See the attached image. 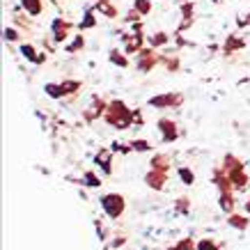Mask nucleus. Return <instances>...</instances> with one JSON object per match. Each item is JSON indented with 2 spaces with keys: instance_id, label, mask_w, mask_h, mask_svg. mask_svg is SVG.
I'll list each match as a JSON object with an SVG mask.
<instances>
[{
  "instance_id": "27",
  "label": "nucleus",
  "mask_w": 250,
  "mask_h": 250,
  "mask_svg": "<svg viewBox=\"0 0 250 250\" xmlns=\"http://www.w3.org/2000/svg\"><path fill=\"white\" fill-rule=\"evenodd\" d=\"M94 25H97V19H94V14H92V12H87V14L83 16V21H81V28H94Z\"/></svg>"
},
{
  "instance_id": "14",
  "label": "nucleus",
  "mask_w": 250,
  "mask_h": 250,
  "mask_svg": "<svg viewBox=\"0 0 250 250\" xmlns=\"http://www.w3.org/2000/svg\"><path fill=\"white\" fill-rule=\"evenodd\" d=\"M167 163H170V159H167L166 154H156L152 159V167L154 170H161V172H167V167H170Z\"/></svg>"
},
{
  "instance_id": "24",
  "label": "nucleus",
  "mask_w": 250,
  "mask_h": 250,
  "mask_svg": "<svg viewBox=\"0 0 250 250\" xmlns=\"http://www.w3.org/2000/svg\"><path fill=\"white\" fill-rule=\"evenodd\" d=\"M174 209H177V213H188L190 200L188 197H179V200H177V205H174Z\"/></svg>"
},
{
  "instance_id": "30",
  "label": "nucleus",
  "mask_w": 250,
  "mask_h": 250,
  "mask_svg": "<svg viewBox=\"0 0 250 250\" xmlns=\"http://www.w3.org/2000/svg\"><path fill=\"white\" fill-rule=\"evenodd\" d=\"M246 211H248V216H250V200L246 202Z\"/></svg>"
},
{
  "instance_id": "19",
  "label": "nucleus",
  "mask_w": 250,
  "mask_h": 250,
  "mask_svg": "<svg viewBox=\"0 0 250 250\" xmlns=\"http://www.w3.org/2000/svg\"><path fill=\"white\" fill-rule=\"evenodd\" d=\"M246 46V42L239 37H229L228 44H225V53H232V51H236V48H243Z\"/></svg>"
},
{
  "instance_id": "11",
  "label": "nucleus",
  "mask_w": 250,
  "mask_h": 250,
  "mask_svg": "<svg viewBox=\"0 0 250 250\" xmlns=\"http://www.w3.org/2000/svg\"><path fill=\"white\" fill-rule=\"evenodd\" d=\"M21 53L28 58L30 62H35V64H42V62H46V55H42V53H37V48L35 46H30V44H23L21 46Z\"/></svg>"
},
{
  "instance_id": "4",
  "label": "nucleus",
  "mask_w": 250,
  "mask_h": 250,
  "mask_svg": "<svg viewBox=\"0 0 250 250\" xmlns=\"http://www.w3.org/2000/svg\"><path fill=\"white\" fill-rule=\"evenodd\" d=\"M159 131L163 133V143H174L179 138V131H177V124L167 117H161L159 120Z\"/></svg>"
},
{
  "instance_id": "3",
  "label": "nucleus",
  "mask_w": 250,
  "mask_h": 250,
  "mask_svg": "<svg viewBox=\"0 0 250 250\" xmlns=\"http://www.w3.org/2000/svg\"><path fill=\"white\" fill-rule=\"evenodd\" d=\"M161 58L156 55V51H152V48H143L140 51V55H138V71H143V74H149L154 67H156V62H159Z\"/></svg>"
},
{
  "instance_id": "22",
  "label": "nucleus",
  "mask_w": 250,
  "mask_h": 250,
  "mask_svg": "<svg viewBox=\"0 0 250 250\" xmlns=\"http://www.w3.org/2000/svg\"><path fill=\"white\" fill-rule=\"evenodd\" d=\"M167 35L166 32H156V35H152V39H149V44L154 46V48H159V46H163V44H167Z\"/></svg>"
},
{
  "instance_id": "31",
  "label": "nucleus",
  "mask_w": 250,
  "mask_h": 250,
  "mask_svg": "<svg viewBox=\"0 0 250 250\" xmlns=\"http://www.w3.org/2000/svg\"><path fill=\"white\" fill-rule=\"evenodd\" d=\"M167 250H179V248H177V246H174V248H167Z\"/></svg>"
},
{
  "instance_id": "8",
  "label": "nucleus",
  "mask_w": 250,
  "mask_h": 250,
  "mask_svg": "<svg viewBox=\"0 0 250 250\" xmlns=\"http://www.w3.org/2000/svg\"><path fill=\"white\" fill-rule=\"evenodd\" d=\"M145 182L149 184V188H154V190H161L163 186H166V182H167V172H161V170H149L147 172V177H145Z\"/></svg>"
},
{
  "instance_id": "25",
  "label": "nucleus",
  "mask_w": 250,
  "mask_h": 250,
  "mask_svg": "<svg viewBox=\"0 0 250 250\" xmlns=\"http://www.w3.org/2000/svg\"><path fill=\"white\" fill-rule=\"evenodd\" d=\"M136 9L143 16H147L149 12H152V2H149V0H136Z\"/></svg>"
},
{
  "instance_id": "5",
  "label": "nucleus",
  "mask_w": 250,
  "mask_h": 250,
  "mask_svg": "<svg viewBox=\"0 0 250 250\" xmlns=\"http://www.w3.org/2000/svg\"><path fill=\"white\" fill-rule=\"evenodd\" d=\"M179 104H182V97H179V94H172V92L149 99V106H154V108H170V106H179Z\"/></svg>"
},
{
  "instance_id": "21",
  "label": "nucleus",
  "mask_w": 250,
  "mask_h": 250,
  "mask_svg": "<svg viewBox=\"0 0 250 250\" xmlns=\"http://www.w3.org/2000/svg\"><path fill=\"white\" fill-rule=\"evenodd\" d=\"M81 81H62V87H64V92L67 94H76L78 90H81Z\"/></svg>"
},
{
  "instance_id": "10",
  "label": "nucleus",
  "mask_w": 250,
  "mask_h": 250,
  "mask_svg": "<svg viewBox=\"0 0 250 250\" xmlns=\"http://www.w3.org/2000/svg\"><path fill=\"white\" fill-rule=\"evenodd\" d=\"M228 225H229V228L241 229V232H243V229L250 225V218H248V216H241V213H234V211H232V213H229V218H228Z\"/></svg>"
},
{
  "instance_id": "33",
  "label": "nucleus",
  "mask_w": 250,
  "mask_h": 250,
  "mask_svg": "<svg viewBox=\"0 0 250 250\" xmlns=\"http://www.w3.org/2000/svg\"><path fill=\"white\" fill-rule=\"evenodd\" d=\"M248 188H250V184H248Z\"/></svg>"
},
{
  "instance_id": "1",
  "label": "nucleus",
  "mask_w": 250,
  "mask_h": 250,
  "mask_svg": "<svg viewBox=\"0 0 250 250\" xmlns=\"http://www.w3.org/2000/svg\"><path fill=\"white\" fill-rule=\"evenodd\" d=\"M104 120H106L110 126H115V129L126 131L131 124H133V110H129L124 101L115 99V101H110V104H108Z\"/></svg>"
},
{
  "instance_id": "6",
  "label": "nucleus",
  "mask_w": 250,
  "mask_h": 250,
  "mask_svg": "<svg viewBox=\"0 0 250 250\" xmlns=\"http://www.w3.org/2000/svg\"><path fill=\"white\" fill-rule=\"evenodd\" d=\"M122 42H124V53L126 55H133V53H140V51H143V35H140V32H136V35H124Z\"/></svg>"
},
{
  "instance_id": "32",
  "label": "nucleus",
  "mask_w": 250,
  "mask_h": 250,
  "mask_svg": "<svg viewBox=\"0 0 250 250\" xmlns=\"http://www.w3.org/2000/svg\"><path fill=\"white\" fill-rule=\"evenodd\" d=\"M179 2H190V0H179Z\"/></svg>"
},
{
  "instance_id": "16",
  "label": "nucleus",
  "mask_w": 250,
  "mask_h": 250,
  "mask_svg": "<svg viewBox=\"0 0 250 250\" xmlns=\"http://www.w3.org/2000/svg\"><path fill=\"white\" fill-rule=\"evenodd\" d=\"M179 179H182L186 186H193V184H195V174H193V170H190V167L182 166V167H179Z\"/></svg>"
},
{
  "instance_id": "20",
  "label": "nucleus",
  "mask_w": 250,
  "mask_h": 250,
  "mask_svg": "<svg viewBox=\"0 0 250 250\" xmlns=\"http://www.w3.org/2000/svg\"><path fill=\"white\" fill-rule=\"evenodd\" d=\"M83 186H90V188H99V186H101V182H99L97 174L85 172V174H83Z\"/></svg>"
},
{
  "instance_id": "29",
  "label": "nucleus",
  "mask_w": 250,
  "mask_h": 250,
  "mask_svg": "<svg viewBox=\"0 0 250 250\" xmlns=\"http://www.w3.org/2000/svg\"><path fill=\"white\" fill-rule=\"evenodd\" d=\"M19 37H21L19 30H14V28H5V39H7V42H19Z\"/></svg>"
},
{
  "instance_id": "15",
  "label": "nucleus",
  "mask_w": 250,
  "mask_h": 250,
  "mask_svg": "<svg viewBox=\"0 0 250 250\" xmlns=\"http://www.w3.org/2000/svg\"><path fill=\"white\" fill-rule=\"evenodd\" d=\"M44 90H46V94H48V97H53V99H62L64 94H67V92H64V87H62V83H58V85L48 83Z\"/></svg>"
},
{
  "instance_id": "26",
  "label": "nucleus",
  "mask_w": 250,
  "mask_h": 250,
  "mask_svg": "<svg viewBox=\"0 0 250 250\" xmlns=\"http://www.w3.org/2000/svg\"><path fill=\"white\" fill-rule=\"evenodd\" d=\"M83 46H85V39L81 37V35H78V37H76V39H74V42H71V44L67 46V51H69V53H76V51H81Z\"/></svg>"
},
{
  "instance_id": "28",
  "label": "nucleus",
  "mask_w": 250,
  "mask_h": 250,
  "mask_svg": "<svg viewBox=\"0 0 250 250\" xmlns=\"http://www.w3.org/2000/svg\"><path fill=\"white\" fill-rule=\"evenodd\" d=\"M197 250H216V241H211V239H202V241L197 243Z\"/></svg>"
},
{
  "instance_id": "17",
  "label": "nucleus",
  "mask_w": 250,
  "mask_h": 250,
  "mask_svg": "<svg viewBox=\"0 0 250 250\" xmlns=\"http://www.w3.org/2000/svg\"><path fill=\"white\" fill-rule=\"evenodd\" d=\"M23 7L28 9L30 16H37L42 14V0H23Z\"/></svg>"
},
{
  "instance_id": "9",
  "label": "nucleus",
  "mask_w": 250,
  "mask_h": 250,
  "mask_svg": "<svg viewBox=\"0 0 250 250\" xmlns=\"http://www.w3.org/2000/svg\"><path fill=\"white\" fill-rule=\"evenodd\" d=\"M69 28H71V23L62 21V19H55L53 21V39L55 42H64V39H67Z\"/></svg>"
},
{
  "instance_id": "2",
  "label": "nucleus",
  "mask_w": 250,
  "mask_h": 250,
  "mask_svg": "<svg viewBox=\"0 0 250 250\" xmlns=\"http://www.w3.org/2000/svg\"><path fill=\"white\" fill-rule=\"evenodd\" d=\"M101 209L106 211V216H110V218H120L122 213H124V209H126V202H124V195H120V193H108V195L101 197Z\"/></svg>"
},
{
  "instance_id": "23",
  "label": "nucleus",
  "mask_w": 250,
  "mask_h": 250,
  "mask_svg": "<svg viewBox=\"0 0 250 250\" xmlns=\"http://www.w3.org/2000/svg\"><path fill=\"white\" fill-rule=\"evenodd\" d=\"M131 147H133V152H149V149H152V143H149V140H133Z\"/></svg>"
},
{
  "instance_id": "12",
  "label": "nucleus",
  "mask_w": 250,
  "mask_h": 250,
  "mask_svg": "<svg viewBox=\"0 0 250 250\" xmlns=\"http://www.w3.org/2000/svg\"><path fill=\"white\" fill-rule=\"evenodd\" d=\"M218 205H220V209H223L225 213L234 211V195H232V190H229V193H220Z\"/></svg>"
},
{
  "instance_id": "7",
  "label": "nucleus",
  "mask_w": 250,
  "mask_h": 250,
  "mask_svg": "<svg viewBox=\"0 0 250 250\" xmlns=\"http://www.w3.org/2000/svg\"><path fill=\"white\" fill-rule=\"evenodd\" d=\"M94 163H97L101 170H104V174H110L113 172V149H99L97 156H94Z\"/></svg>"
},
{
  "instance_id": "13",
  "label": "nucleus",
  "mask_w": 250,
  "mask_h": 250,
  "mask_svg": "<svg viewBox=\"0 0 250 250\" xmlns=\"http://www.w3.org/2000/svg\"><path fill=\"white\" fill-rule=\"evenodd\" d=\"M108 60L113 62V64H117V67H129V58L122 53V51H110V55H108Z\"/></svg>"
},
{
  "instance_id": "18",
  "label": "nucleus",
  "mask_w": 250,
  "mask_h": 250,
  "mask_svg": "<svg viewBox=\"0 0 250 250\" xmlns=\"http://www.w3.org/2000/svg\"><path fill=\"white\" fill-rule=\"evenodd\" d=\"M97 9H99V12H104V14H106V16H110V19H115V16H117V9H115L113 5L108 2V0H99Z\"/></svg>"
}]
</instances>
